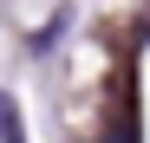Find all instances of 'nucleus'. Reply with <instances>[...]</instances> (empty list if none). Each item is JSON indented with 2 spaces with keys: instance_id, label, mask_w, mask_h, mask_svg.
<instances>
[{
  "instance_id": "nucleus-1",
  "label": "nucleus",
  "mask_w": 150,
  "mask_h": 143,
  "mask_svg": "<svg viewBox=\"0 0 150 143\" xmlns=\"http://www.w3.org/2000/svg\"><path fill=\"white\" fill-rule=\"evenodd\" d=\"M0 143H26V130H20V111H13V98L0 91Z\"/></svg>"
}]
</instances>
